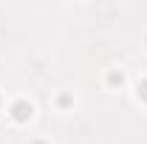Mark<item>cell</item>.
Masks as SVG:
<instances>
[{"mask_svg":"<svg viewBox=\"0 0 147 144\" xmlns=\"http://www.w3.org/2000/svg\"><path fill=\"white\" fill-rule=\"evenodd\" d=\"M144 42H147V37H144Z\"/></svg>","mask_w":147,"mask_h":144,"instance_id":"3957f363","label":"cell"},{"mask_svg":"<svg viewBox=\"0 0 147 144\" xmlns=\"http://www.w3.org/2000/svg\"><path fill=\"white\" fill-rule=\"evenodd\" d=\"M54 108L59 110V113H68V110H74V108H76V96H74V90L59 88V90L54 93Z\"/></svg>","mask_w":147,"mask_h":144,"instance_id":"7a4b0ae2","label":"cell"},{"mask_svg":"<svg viewBox=\"0 0 147 144\" xmlns=\"http://www.w3.org/2000/svg\"><path fill=\"white\" fill-rule=\"evenodd\" d=\"M9 116H11L14 124H26V122H31V116H34V105L26 102V99H14V105L9 108Z\"/></svg>","mask_w":147,"mask_h":144,"instance_id":"6da1fadb","label":"cell"}]
</instances>
